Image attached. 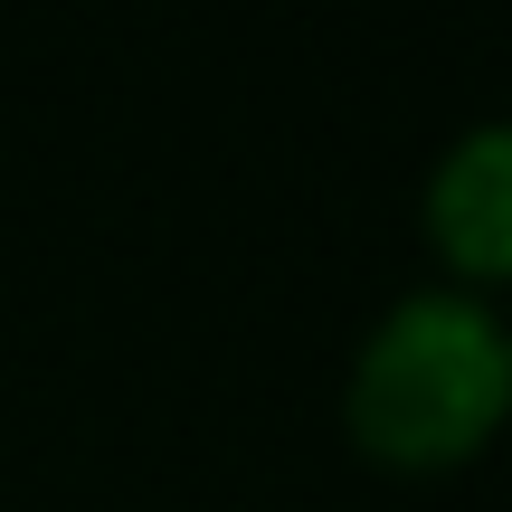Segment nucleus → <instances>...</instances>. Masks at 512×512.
I'll use <instances>...</instances> for the list:
<instances>
[{"instance_id":"1","label":"nucleus","mask_w":512,"mask_h":512,"mask_svg":"<svg viewBox=\"0 0 512 512\" xmlns=\"http://www.w3.org/2000/svg\"><path fill=\"white\" fill-rule=\"evenodd\" d=\"M512 408V332L465 294H408L361 351L351 427L389 465H446Z\"/></svg>"},{"instance_id":"2","label":"nucleus","mask_w":512,"mask_h":512,"mask_svg":"<svg viewBox=\"0 0 512 512\" xmlns=\"http://www.w3.org/2000/svg\"><path fill=\"white\" fill-rule=\"evenodd\" d=\"M427 219H437V247L475 275H512V124L465 133L437 162V190H427Z\"/></svg>"}]
</instances>
